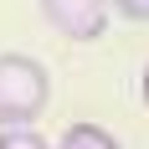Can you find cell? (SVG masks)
<instances>
[{
	"mask_svg": "<svg viewBox=\"0 0 149 149\" xmlns=\"http://www.w3.org/2000/svg\"><path fill=\"white\" fill-rule=\"evenodd\" d=\"M57 149H123V144L108 134V129H98V123H72Z\"/></svg>",
	"mask_w": 149,
	"mask_h": 149,
	"instance_id": "3957f363",
	"label": "cell"
},
{
	"mask_svg": "<svg viewBox=\"0 0 149 149\" xmlns=\"http://www.w3.org/2000/svg\"><path fill=\"white\" fill-rule=\"evenodd\" d=\"M0 149H52L36 129H0Z\"/></svg>",
	"mask_w": 149,
	"mask_h": 149,
	"instance_id": "277c9868",
	"label": "cell"
},
{
	"mask_svg": "<svg viewBox=\"0 0 149 149\" xmlns=\"http://www.w3.org/2000/svg\"><path fill=\"white\" fill-rule=\"evenodd\" d=\"M52 103V77L26 52H0V129H31Z\"/></svg>",
	"mask_w": 149,
	"mask_h": 149,
	"instance_id": "6da1fadb",
	"label": "cell"
},
{
	"mask_svg": "<svg viewBox=\"0 0 149 149\" xmlns=\"http://www.w3.org/2000/svg\"><path fill=\"white\" fill-rule=\"evenodd\" d=\"M113 10L134 26H149V0H113Z\"/></svg>",
	"mask_w": 149,
	"mask_h": 149,
	"instance_id": "5b68a950",
	"label": "cell"
},
{
	"mask_svg": "<svg viewBox=\"0 0 149 149\" xmlns=\"http://www.w3.org/2000/svg\"><path fill=\"white\" fill-rule=\"evenodd\" d=\"M139 98H144V108H149V67H144V77H139Z\"/></svg>",
	"mask_w": 149,
	"mask_h": 149,
	"instance_id": "8992f818",
	"label": "cell"
},
{
	"mask_svg": "<svg viewBox=\"0 0 149 149\" xmlns=\"http://www.w3.org/2000/svg\"><path fill=\"white\" fill-rule=\"evenodd\" d=\"M41 15L67 41H98L108 31V0H41Z\"/></svg>",
	"mask_w": 149,
	"mask_h": 149,
	"instance_id": "7a4b0ae2",
	"label": "cell"
}]
</instances>
